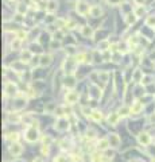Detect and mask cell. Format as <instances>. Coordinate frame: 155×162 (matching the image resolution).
Masks as SVG:
<instances>
[{
  "label": "cell",
  "instance_id": "cell-1",
  "mask_svg": "<svg viewBox=\"0 0 155 162\" xmlns=\"http://www.w3.org/2000/svg\"><path fill=\"white\" fill-rule=\"evenodd\" d=\"M24 139L30 143H34L39 139V131L36 127H29L24 132Z\"/></svg>",
  "mask_w": 155,
  "mask_h": 162
},
{
  "label": "cell",
  "instance_id": "cell-2",
  "mask_svg": "<svg viewBox=\"0 0 155 162\" xmlns=\"http://www.w3.org/2000/svg\"><path fill=\"white\" fill-rule=\"evenodd\" d=\"M76 11L78 15L85 16V15L91 14V7H89V4L85 0H78V2L76 3Z\"/></svg>",
  "mask_w": 155,
  "mask_h": 162
},
{
  "label": "cell",
  "instance_id": "cell-3",
  "mask_svg": "<svg viewBox=\"0 0 155 162\" xmlns=\"http://www.w3.org/2000/svg\"><path fill=\"white\" fill-rule=\"evenodd\" d=\"M54 129L60 132H64V131H67L69 130V120L65 119V118H58L57 123H55Z\"/></svg>",
  "mask_w": 155,
  "mask_h": 162
},
{
  "label": "cell",
  "instance_id": "cell-4",
  "mask_svg": "<svg viewBox=\"0 0 155 162\" xmlns=\"http://www.w3.org/2000/svg\"><path fill=\"white\" fill-rule=\"evenodd\" d=\"M10 153L14 157H19L22 153H23V146H22L19 142H12L10 146Z\"/></svg>",
  "mask_w": 155,
  "mask_h": 162
},
{
  "label": "cell",
  "instance_id": "cell-5",
  "mask_svg": "<svg viewBox=\"0 0 155 162\" xmlns=\"http://www.w3.org/2000/svg\"><path fill=\"white\" fill-rule=\"evenodd\" d=\"M108 141H109L111 147L116 149V147H119V146H120L122 139H120V136L117 135V134H109V135H108Z\"/></svg>",
  "mask_w": 155,
  "mask_h": 162
},
{
  "label": "cell",
  "instance_id": "cell-6",
  "mask_svg": "<svg viewBox=\"0 0 155 162\" xmlns=\"http://www.w3.org/2000/svg\"><path fill=\"white\" fill-rule=\"evenodd\" d=\"M138 142L143 146H148L151 143V136L148 132H140L138 135Z\"/></svg>",
  "mask_w": 155,
  "mask_h": 162
},
{
  "label": "cell",
  "instance_id": "cell-7",
  "mask_svg": "<svg viewBox=\"0 0 155 162\" xmlns=\"http://www.w3.org/2000/svg\"><path fill=\"white\" fill-rule=\"evenodd\" d=\"M4 92L7 96H15L18 92V88L14 83H5V86H4Z\"/></svg>",
  "mask_w": 155,
  "mask_h": 162
},
{
  "label": "cell",
  "instance_id": "cell-8",
  "mask_svg": "<svg viewBox=\"0 0 155 162\" xmlns=\"http://www.w3.org/2000/svg\"><path fill=\"white\" fill-rule=\"evenodd\" d=\"M66 103L67 104H74V103H77V100H78V95H77L74 91H69L66 93Z\"/></svg>",
  "mask_w": 155,
  "mask_h": 162
},
{
  "label": "cell",
  "instance_id": "cell-9",
  "mask_svg": "<svg viewBox=\"0 0 155 162\" xmlns=\"http://www.w3.org/2000/svg\"><path fill=\"white\" fill-rule=\"evenodd\" d=\"M58 8V3L57 0H49L47 3H46V11L49 12V14H53V12H55Z\"/></svg>",
  "mask_w": 155,
  "mask_h": 162
},
{
  "label": "cell",
  "instance_id": "cell-10",
  "mask_svg": "<svg viewBox=\"0 0 155 162\" xmlns=\"http://www.w3.org/2000/svg\"><path fill=\"white\" fill-rule=\"evenodd\" d=\"M109 147H111V145H109V141H108V138L100 139V141H98V143H97V149H98V150H101V151L108 150Z\"/></svg>",
  "mask_w": 155,
  "mask_h": 162
},
{
  "label": "cell",
  "instance_id": "cell-11",
  "mask_svg": "<svg viewBox=\"0 0 155 162\" xmlns=\"http://www.w3.org/2000/svg\"><path fill=\"white\" fill-rule=\"evenodd\" d=\"M81 34H82V37H85V38H92V37L95 35V31H93V29L91 26H82Z\"/></svg>",
  "mask_w": 155,
  "mask_h": 162
},
{
  "label": "cell",
  "instance_id": "cell-12",
  "mask_svg": "<svg viewBox=\"0 0 155 162\" xmlns=\"http://www.w3.org/2000/svg\"><path fill=\"white\" fill-rule=\"evenodd\" d=\"M120 115L119 112H113V114H111L109 116H108V123L111 124V126H116L117 123H119V119H120Z\"/></svg>",
  "mask_w": 155,
  "mask_h": 162
},
{
  "label": "cell",
  "instance_id": "cell-13",
  "mask_svg": "<svg viewBox=\"0 0 155 162\" xmlns=\"http://www.w3.org/2000/svg\"><path fill=\"white\" fill-rule=\"evenodd\" d=\"M143 111V103L140 101H135L131 105V114H140Z\"/></svg>",
  "mask_w": 155,
  "mask_h": 162
},
{
  "label": "cell",
  "instance_id": "cell-14",
  "mask_svg": "<svg viewBox=\"0 0 155 162\" xmlns=\"http://www.w3.org/2000/svg\"><path fill=\"white\" fill-rule=\"evenodd\" d=\"M64 84H65V86H66V88L72 89V88H74V86H76V79H74L72 74H69L67 77H65Z\"/></svg>",
  "mask_w": 155,
  "mask_h": 162
},
{
  "label": "cell",
  "instance_id": "cell-15",
  "mask_svg": "<svg viewBox=\"0 0 155 162\" xmlns=\"http://www.w3.org/2000/svg\"><path fill=\"white\" fill-rule=\"evenodd\" d=\"M51 60H53V57L50 54H42L41 55V66H49V65L51 64Z\"/></svg>",
  "mask_w": 155,
  "mask_h": 162
},
{
  "label": "cell",
  "instance_id": "cell-16",
  "mask_svg": "<svg viewBox=\"0 0 155 162\" xmlns=\"http://www.w3.org/2000/svg\"><path fill=\"white\" fill-rule=\"evenodd\" d=\"M33 57H34V53L31 50L22 51V62H30L31 60H33Z\"/></svg>",
  "mask_w": 155,
  "mask_h": 162
},
{
  "label": "cell",
  "instance_id": "cell-17",
  "mask_svg": "<svg viewBox=\"0 0 155 162\" xmlns=\"http://www.w3.org/2000/svg\"><path fill=\"white\" fill-rule=\"evenodd\" d=\"M101 14H103V10H101L98 5H93V7H91V16H93V18H100Z\"/></svg>",
  "mask_w": 155,
  "mask_h": 162
},
{
  "label": "cell",
  "instance_id": "cell-18",
  "mask_svg": "<svg viewBox=\"0 0 155 162\" xmlns=\"http://www.w3.org/2000/svg\"><path fill=\"white\" fill-rule=\"evenodd\" d=\"M143 77H144V74H143V72H142L140 69H136L134 72V74H132V79H134L135 83H142Z\"/></svg>",
  "mask_w": 155,
  "mask_h": 162
},
{
  "label": "cell",
  "instance_id": "cell-19",
  "mask_svg": "<svg viewBox=\"0 0 155 162\" xmlns=\"http://www.w3.org/2000/svg\"><path fill=\"white\" fill-rule=\"evenodd\" d=\"M91 89L93 91V92H91V97H93V99H98V97H101V89L98 88V86L91 85Z\"/></svg>",
  "mask_w": 155,
  "mask_h": 162
},
{
  "label": "cell",
  "instance_id": "cell-20",
  "mask_svg": "<svg viewBox=\"0 0 155 162\" xmlns=\"http://www.w3.org/2000/svg\"><path fill=\"white\" fill-rule=\"evenodd\" d=\"M27 11H29V7H27L24 3H19V4H18V7H16V12H18V14L24 15Z\"/></svg>",
  "mask_w": 155,
  "mask_h": 162
},
{
  "label": "cell",
  "instance_id": "cell-21",
  "mask_svg": "<svg viewBox=\"0 0 155 162\" xmlns=\"http://www.w3.org/2000/svg\"><path fill=\"white\" fill-rule=\"evenodd\" d=\"M109 42L108 40H101L98 43V51H105V50H109Z\"/></svg>",
  "mask_w": 155,
  "mask_h": 162
},
{
  "label": "cell",
  "instance_id": "cell-22",
  "mask_svg": "<svg viewBox=\"0 0 155 162\" xmlns=\"http://www.w3.org/2000/svg\"><path fill=\"white\" fill-rule=\"evenodd\" d=\"M129 114H131V108L127 107V105H123V107L119 110V115H120L122 118L127 116V115H129Z\"/></svg>",
  "mask_w": 155,
  "mask_h": 162
},
{
  "label": "cell",
  "instance_id": "cell-23",
  "mask_svg": "<svg viewBox=\"0 0 155 162\" xmlns=\"http://www.w3.org/2000/svg\"><path fill=\"white\" fill-rule=\"evenodd\" d=\"M144 12H146V8H144V5H138V7H136L135 10H134V14H135V15H136V16H138V18H140L142 15L144 14Z\"/></svg>",
  "mask_w": 155,
  "mask_h": 162
},
{
  "label": "cell",
  "instance_id": "cell-24",
  "mask_svg": "<svg viewBox=\"0 0 155 162\" xmlns=\"http://www.w3.org/2000/svg\"><path fill=\"white\" fill-rule=\"evenodd\" d=\"M20 46H22V39L14 38V40H12V43H11V48L14 49V50H18V49H20Z\"/></svg>",
  "mask_w": 155,
  "mask_h": 162
},
{
  "label": "cell",
  "instance_id": "cell-25",
  "mask_svg": "<svg viewBox=\"0 0 155 162\" xmlns=\"http://www.w3.org/2000/svg\"><path fill=\"white\" fill-rule=\"evenodd\" d=\"M91 116H92V119L95 120V122H100L101 119H103V115H101L100 111H93Z\"/></svg>",
  "mask_w": 155,
  "mask_h": 162
},
{
  "label": "cell",
  "instance_id": "cell-26",
  "mask_svg": "<svg viewBox=\"0 0 155 162\" xmlns=\"http://www.w3.org/2000/svg\"><path fill=\"white\" fill-rule=\"evenodd\" d=\"M62 38H64V33H62L61 29H58L54 34H53V39H55V40H62Z\"/></svg>",
  "mask_w": 155,
  "mask_h": 162
},
{
  "label": "cell",
  "instance_id": "cell-27",
  "mask_svg": "<svg viewBox=\"0 0 155 162\" xmlns=\"http://www.w3.org/2000/svg\"><path fill=\"white\" fill-rule=\"evenodd\" d=\"M146 24H147L148 27H155V15L148 16L147 19H146Z\"/></svg>",
  "mask_w": 155,
  "mask_h": 162
},
{
  "label": "cell",
  "instance_id": "cell-28",
  "mask_svg": "<svg viewBox=\"0 0 155 162\" xmlns=\"http://www.w3.org/2000/svg\"><path fill=\"white\" fill-rule=\"evenodd\" d=\"M136 15L135 14H128L127 15V18H126V20H127V23L128 24H132V23H135V20H136Z\"/></svg>",
  "mask_w": 155,
  "mask_h": 162
},
{
  "label": "cell",
  "instance_id": "cell-29",
  "mask_svg": "<svg viewBox=\"0 0 155 162\" xmlns=\"http://www.w3.org/2000/svg\"><path fill=\"white\" fill-rule=\"evenodd\" d=\"M7 138L10 139L11 142H18V139H19V134H16V132H15V134H10Z\"/></svg>",
  "mask_w": 155,
  "mask_h": 162
},
{
  "label": "cell",
  "instance_id": "cell-30",
  "mask_svg": "<svg viewBox=\"0 0 155 162\" xmlns=\"http://www.w3.org/2000/svg\"><path fill=\"white\" fill-rule=\"evenodd\" d=\"M54 114L57 115L58 118H64V108H62V107H57V108H55V111H54Z\"/></svg>",
  "mask_w": 155,
  "mask_h": 162
},
{
  "label": "cell",
  "instance_id": "cell-31",
  "mask_svg": "<svg viewBox=\"0 0 155 162\" xmlns=\"http://www.w3.org/2000/svg\"><path fill=\"white\" fill-rule=\"evenodd\" d=\"M151 80H153V77H151V76H144L143 80H142V84L147 86L148 84H151Z\"/></svg>",
  "mask_w": 155,
  "mask_h": 162
},
{
  "label": "cell",
  "instance_id": "cell-32",
  "mask_svg": "<svg viewBox=\"0 0 155 162\" xmlns=\"http://www.w3.org/2000/svg\"><path fill=\"white\" fill-rule=\"evenodd\" d=\"M81 112H82L84 115H86V116H91V115H92V112H93V110H91L89 107H82Z\"/></svg>",
  "mask_w": 155,
  "mask_h": 162
},
{
  "label": "cell",
  "instance_id": "cell-33",
  "mask_svg": "<svg viewBox=\"0 0 155 162\" xmlns=\"http://www.w3.org/2000/svg\"><path fill=\"white\" fill-rule=\"evenodd\" d=\"M42 141H43V145H46V146H50V143L53 142V139H51L49 135H46V136H43V138H42Z\"/></svg>",
  "mask_w": 155,
  "mask_h": 162
},
{
  "label": "cell",
  "instance_id": "cell-34",
  "mask_svg": "<svg viewBox=\"0 0 155 162\" xmlns=\"http://www.w3.org/2000/svg\"><path fill=\"white\" fill-rule=\"evenodd\" d=\"M95 135H96V132L93 131V130H88V131H86V138L93 139V138H95Z\"/></svg>",
  "mask_w": 155,
  "mask_h": 162
},
{
  "label": "cell",
  "instance_id": "cell-35",
  "mask_svg": "<svg viewBox=\"0 0 155 162\" xmlns=\"http://www.w3.org/2000/svg\"><path fill=\"white\" fill-rule=\"evenodd\" d=\"M55 24H57V27H65V26H66V23H65V20H62V19L55 20Z\"/></svg>",
  "mask_w": 155,
  "mask_h": 162
},
{
  "label": "cell",
  "instance_id": "cell-36",
  "mask_svg": "<svg viewBox=\"0 0 155 162\" xmlns=\"http://www.w3.org/2000/svg\"><path fill=\"white\" fill-rule=\"evenodd\" d=\"M55 162H66V158H65L64 155H60V157H57Z\"/></svg>",
  "mask_w": 155,
  "mask_h": 162
},
{
  "label": "cell",
  "instance_id": "cell-37",
  "mask_svg": "<svg viewBox=\"0 0 155 162\" xmlns=\"http://www.w3.org/2000/svg\"><path fill=\"white\" fill-rule=\"evenodd\" d=\"M144 2H146V0H135V3H136L138 5H143Z\"/></svg>",
  "mask_w": 155,
  "mask_h": 162
},
{
  "label": "cell",
  "instance_id": "cell-38",
  "mask_svg": "<svg viewBox=\"0 0 155 162\" xmlns=\"http://www.w3.org/2000/svg\"><path fill=\"white\" fill-rule=\"evenodd\" d=\"M34 162H45V161H43V158H41V157H36L35 160H34Z\"/></svg>",
  "mask_w": 155,
  "mask_h": 162
},
{
  "label": "cell",
  "instance_id": "cell-39",
  "mask_svg": "<svg viewBox=\"0 0 155 162\" xmlns=\"http://www.w3.org/2000/svg\"><path fill=\"white\" fill-rule=\"evenodd\" d=\"M150 122H151V123H155V114H153L150 116Z\"/></svg>",
  "mask_w": 155,
  "mask_h": 162
},
{
  "label": "cell",
  "instance_id": "cell-40",
  "mask_svg": "<svg viewBox=\"0 0 155 162\" xmlns=\"http://www.w3.org/2000/svg\"><path fill=\"white\" fill-rule=\"evenodd\" d=\"M33 2H38V0H33Z\"/></svg>",
  "mask_w": 155,
  "mask_h": 162
},
{
  "label": "cell",
  "instance_id": "cell-41",
  "mask_svg": "<svg viewBox=\"0 0 155 162\" xmlns=\"http://www.w3.org/2000/svg\"><path fill=\"white\" fill-rule=\"evenodd\" d=\"M154 100H155V96H154Z\"/></svg>",
  "mask_w": 155,
  "mask_h": 162
},
{
  "label": "cell",
  "instance_id": "cell-42",
  "mask_svg": "<svg viewBox=\"0 0 155 162\" xmlns=\"http://www.w3.org/2000/svg\"><path fill=\"white\" fill-rule=\"evenodd\" d=\"M154 30H155V27H154Z\"/></svg>",
  "mask_w": 155,
  "mask_h": 162
}]
</instances>
